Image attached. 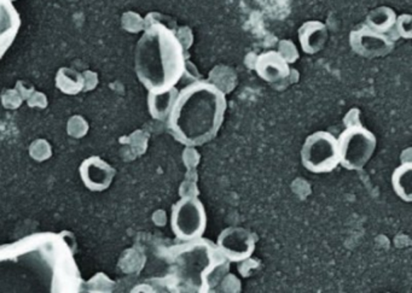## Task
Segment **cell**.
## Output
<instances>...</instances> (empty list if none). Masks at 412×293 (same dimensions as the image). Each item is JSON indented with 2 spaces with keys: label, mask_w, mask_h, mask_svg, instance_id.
<instances>
[{
  "label": "cell",
  "mask_w": 412,
  "mask_h": 293,
  "mask_svg": "<svg viewBox=\"0 0 412 293\" xmlns=\"http://www.w3.org/2000/svg\"><path fill=\"white\" fill-rule=\"evenodd\" d=\"M227 96L214 84L195 81L179 91L168 127L179 143L202 146L218 135L227 114Z\"/></svg>",
  "instance_id": "cell-1"
},
{
  "label": "cell",
  "mask_w": 412,
  "mask_h": 293,
  "mask_svg": "<svg viewBox=\"0 0 412 293\" xmlns=\"http://www.w3.org/2000/svg\"><path fill=\"white\" fill-rule=\"evenodd\" d=\"M135 69L149 92H164L177 86L186 70L182 41L164 23H150L137 44Z\"/></svg>",
  "instance_id": "cell-2"
},
{
  "label": "cell",
  "mask_w": 412,
  "mask_h": 293,
  "mask_svg": "<svg viewBox=\"0 0 412 293\" xmlns=\"http://www.w3.org/2000/svg\"><path fill=\"white\" fill-rule=\"evenodd\" d=\"M178 274L188 289L202 292L212 287V281L227 269L229 260L219 253L215 245L202 238L185 241L176 256Z\"/></svg>",
  "instance_id": "cell-3"
},
{
  "label": "cell",
  "mask_w": 412,
  "mask_h": 293,
  "mask_svg": "<svg viewBox=\"0 0 412 293\" xmlns=\"http://www.w3.org/2000/svg\"><path fill=\"white\" fill-rule=\"evenodd\" d=\"M338 144L340 166L347 171H360L375 154L377 139L362 125H352L338 135Z\"/></svg>",
  "instance_id": "cell-4"
},
{
  "label": "cell",
  "mask_w": 412,
  "mask_h": 293,
  "mask_svg": "<svg viewBox=\"0 0 412 293\" xmlns=\"http://www.w3.org/2000/svg\"><path fill=\"white\" fill-rule=\"evenodd\" d=\"M301 163L314 174H328L340 166L338 138L326 130L309 134L301 147Z\"/></svg>",
  "instance_id": "cell-5"
},
{
  "label": "cell",
  "mask_w": 412,
  "mask_h": 293,
  "mask_svg": "<svg viewBox=\"0 0 412 293\" xmlns=\"http://www.w3.org/2000/svg\"><path fill=\"white\" fill-rule=\"evenodd\" d=\"M206 208L196 197H184L171 210V228L177 239L185 241L202 238L207 228Z\"/></svg>",
  "instance_id": "cell-6"
},
{
  "label": "cell",
  "mask_w": 412,
  "mask_h": 293,
  "mask_svg": "<svg viewBox=\"0 0 412 293\" xmlns=\"http://www.w3.org/2000/svg\"><path fill=\"white\" fill-rule=\"evenodd\" d=\"M215 246L229 262H244L256 251V236L247 228L231 226L219 233Z\"/></svg>",
  "instance_id": "cell-7"
},
{
  "label": "cell",
  "mask_w": 412,
  "mask_h": 293,
  "mask_svg": "<svg viewBox=\"0 0 412 293\" xmlns=\"http://www.w3.org/2000/svg\"><path fill=\"white\" fill-rule=\"evenodd\" d=\"M352 50L364 58H379L387 56L394 50V41L387 34L379 33L364 25L350 32Z\"/></svg>",
  "instance_id": "cell-8"
},
{
  "label": "cell",
  "mask_w": 412,
  "mask_h": 293,
  "mask_svg": "<svg viewBox=\"0 0 412 293\" xmlns=\"http://www.w3.org/2000/svg\"><path fill=\"white\" fill-rule=\"evenodd\" d=\"M114 176L115 169L98 157L85 159L80 166V176L85 186L91 191H104L110 186Z\"/></svg>",
  "instance_id": "cell-9"
},
{
  "label": "cell",
  "mask_w": 412,
  "mask_h": 293,
  "mask_svg": "<svg viewBox=\"0 0 412 293\" xmlns=\"http://www.w3.org/2000/svg\"><path fill=\"white\" fill-rule=\"evenodd\" d=\"M254 69L260 79L270 84L282 81L290 75V67L287 58L277 51L261 53L256 58Z\"/></svg>",
  "instance_id": "cell-10"
},
{
  "label": "cell",
  "mask_w": 412,
  "mask_h": 293,
  "mask_svg": "<svg viewBox=\"0 0 412 293\" xmlns=\"http://www.w3.org/2000/svg\"><path fill=\"white\" fill-rule=\"evenodd\" d=\"M21 27V17L10 0H0V59L3 58Z\"/></svg>",
  "instance_id": "cell-11"
},
{
  "label": "cell",
  "mask_w": 412,
  "mask_h": 293,
  "mask_svg": "<svg viewBox=\"0 0 412 293\" xmlns=\"http://www.w3.org/2000/svg\"><path fill=\"white\" fill-rule=\"evenodd\" d=\"M328 29L321 21H309L299 29V42L301 49L307 54L318 53L326 46Z\"/></svg>",
  "instance_id": "cell-12"
},
{
  "label": "cell",
  "mask_w": 412,
  "mask_h": 293,
  "mask_svg": "<svg viewBox=\"0 0 412 293\" xmlns=\"http://www.w3.org/2000/svg\"><path fill=\"white\" fill-rule=\"evenodd\" d=\"M177 86L164 92H149L148 108L151 117L159 121H167L177 100Z\"/></svg>",
  "instance_id": "cell-13"
},
{
  "label": "cell",
  "mask_w": 412,
  "mask_h": 293,
  "mask_svg": "<svg viewBox=\"0 0 412 293\" xmlns=\"http://www.w3.org/2000/svg\"><path fill=\"white\" fill-rule=\"evenodd\" d=\"M391 188L405 203L412 202V164L404 162L396 167L391 178Z\"/></svg>",
  "instance_id": "cell-14"
},
{
  "label": "cell",
  "mask_w": 412,
  "mask_h": 293,
  "mask_svg": "<svg viewBox=\"0 0 412 293\" xmlns=\"http://www.w3.org/2000/svg\"><path fill=\"white\" fill-rule=\"evenodd\" d=\"M396 15L391 8L381 6V8L371 10L367 15V23L369 28L374 29L376 32L388 34L396 25Z\"/></svg>",
  "instance_id": "cell-15"
},
{
  "label": "cell",
  "mask_w": 412,
  "mask_h": 293,
  "mask_svg": "<svg viewBox=\"0 0 412 293\" xmlns=\"http://www.w3.org/2000/svg\"><path fill=\"white\" fill-rule=\"evenodd\" d=\"M56 86L63 93L74 96L84 91L83 74L69 68H61L56 75Z\"/></svg>",
  "instance_id": "cell-16"
},
{
  "label": "cell",
  "mask_w": 412,
  "mask_h": 293,
  "mask_svg": "<svg viewBox=\"0 0 412 293\" xmlns=\"http://www.w3.org/2000/svg\"><path fill=\"white\" fill-rule=\"evenodd\" d=\"M29 155L32 156L38 162H42L51 156V146L44 139H39V140H35L29 147Z\"/></svg>",
  "instance_id": "cell-17"
},
{
  "label": "cell",
  "mask_w": 412,
  "mask_h": 293,
  "mask_svg": "<svg viewBox=\"0 0 412 293\" xmlns=\"http://www.w3.org/2000/svg\"><path fill=\"white\" fill-rule=\"evenodd\" d=\"M87 130H88V125L83 117L80 116H74L69 120L68 122V133L74 138H81L84 135H86Z\"/></svg>",
  "instance_id": "cell-18"
},
{
  "label": "cell",
  "mask_w": 412,
  "mask_h": 293,
  "mask_svg": "<svg viewBox=\"0 0 412 293\" xmlns=\"http://www.w3.org/2000/svg\"><path fill=\"white\" fill-rule=\"evenodd\" d=\"M21 94L18 93V91L15 88V90H8L5 91L3 96H1V102H3V105L6 109H17L18 106L22 104Z\"/></svg>",
  "instance_id": "cell-19"
},
{
  "label": "cell",
  "mask_w": 412,
  "mask_h": 293,
  "mask_svg": "<svg viewBox=\"0 0 412 293\" xmlns=\"http://www.w3.org/2000/svg\"><path fill=\"white\" fill-rule=\"evenodd\" d=\"M400 37L404 39H411V16L404 15V16L396 17V25H394Z\"/></svg>",
  "instance_id": "cell-20"
},
{
  "label": "cell",
  "mask_w": 412,
  "mask_h": 293,
  "mask_svg": "<svg viewBox=\"0 0 412 293\" xmlns=\"http://www.w3.org/2000/svg\"><path fill=\"white\" fill-rule=\"evenodd\" d=\"M139 23H142V21L136 13H126L122 16V25H124V28L127 32H139V29L142 28V25H139Z\"/></svg>",
  "instance_id": "cell-21"
},
{
  "label": "cell",
  "mask_w": 412,
  "mask_h": 293,
  "mask_svg": "<svg viewBox=\"0 0 412 293\" xmlns=\"http://www.w3.org/2000/svg\"><path fill=\"white\" fill-rule=\"evenodd\" d=\"M84 91H91L96 88V86L98 84V76L97 74L93 73V71H84Z\"/></svg>",
  "instance_id": "cell-22"
},
{
  "label": "cell",
  "mask_w": 412,
  "mask_h": 293,
  "mask_svg": "<svg viewBox=\"0 0 412 293\" xmlns=\"http://www.w3.org/2000/svg\"><path fill=\"white\" fill-rule=\"evenodd\" d=\"M46 104H47V100H46L45 94L39 93V92H33L28 97V105L38 106V108H45Z\"/></svg>",
  "instance_id": "cell-23"
},
{
  "label": "cell",
  "mask_w": 412,
  "mask_h": 293,
  "mask_svg": "<svg viewBox=\"0 0 412 293\" xmlns=\"http://www.w3.org/2000/svg\"><path fill=\"white\" fill-rule=\"evenodd\" d=\"M10 1H13H13H16V0H10Z\"/></svg>",
  "instance_id": "cell-24"
}]
</instances>
